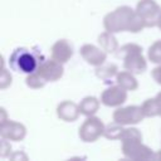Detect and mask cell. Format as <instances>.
I'll return each mask as SVG.
<instances>
[{
  "label": "cell",
  "mask_w": 161,
  "mask_h": 161,
  "mask_svg": "<svg viewBox=\"0 0 161 161\" xmlns=\"http://www.w3.org/2000/svg\"><path fill=\"white\" fill-rule=\"evenodd\" d=\"M103 28L107 31L117 34L122 31L140 33L146 26L136 9H132L128 5H121L104 15Z\"/></svg>",
  "instance_id": "6da1fadb"
},
{
  "label": "cell",
  "mask_w": 161,
  "mask_h": 161,
  "mask_svg": "<svg viewBox=\"0 0 161 161\" xmlns=\"http://www.w3.org/2000/svg\"><path fill=\"white\" fill-rule=\"evenodd\" d=\"M119 141L122 155L128 160L147 161L155 157L153 150L143 143V136L135 126H125Z\"/></svg>",
  "instance_id": "7a4b0ae2"
},
{
  "label": "cell",
  "mask_w": 161,
  "mask_h": 161,
  "mask_svg": "<svg viewBox=\"0 0 161 161\" xmlns=\"http://www.w3.org/2000/svg\"><path fill=\"white\" fill-rule=\"evenodd\" d=\"M43 59L44 58L39 52L25 47H19L11 52L9 57V67L15 72L29 74L38 69Z\"/></svg>",
  "instance_id": "3957f363"
},
{
  "label": "cell",
  "mask_w": 161,
  "mask_h": 161,
  "mask_svg": "<svg viewBox=\"0 0 161 161\" xmlns=\"http://www.w3.org/2000/svg\"><path fill=\"white\" fill-rule=\"evenodd\" d=\"M142 47L136 43H126L118 48L116 55L123 60V68L135 73L142 74L147 69V58L143 55Z\"/></svg>",
  "instance_id": "277c9868"
},
{
  "label": "cell",
  "mask_w": 161,
  "mask_h": 161,
  "mask_svg": "<svg viewBox=\"0 0 161 161\" xmlns=\"http://www.w3.org/2000/svg\"><path fill=\"white\" fill-rule=\"evenodd\" d=\"M106 125L97 116H88L78 128V137L86 143L97 141L104 135Z\"/></svg>",
  "instance_id": "5b68a950"
},
{
  "label": "cell",
  "mask_w": 161,
  "mask_h": 161,
  "mask_svg": "<svg viewBox=\"0 0 161 161\" xmlns=\"http://www.w3.org/2000/svg\"><path fill=\"white\" fill-rule=\"evenodd\" d=\"M143 118H146V117L143 114L141 104L140 106L131 104V106H125V107L119 106L112 113V119L122 126L138 125L143 121Z\"/></svg>",
  "instance_id": "8992f818"
},
{
  "label": "cell",
  "mask_w": 161,
  "mask_h": 161,
  "mask_svg": "<svg viewBox=\"0 0 161 161\" xmlns=\"http://www.w3.org/2000/svg\"><path fill=\"white\" fill-rule=\"evenodd\" d=\"M136 11L142 18L146 28L157 26L158 18L161 15V6L156 0H140L136 4Z\"/></svg>",
  "instance_id": "52a82bcc"
},
{
  "label": "cell",
  "mask_w": 161,
  "mask_h": 161,
  "mask_svg": "<svg viewBox=\"0 0 161 161\" xmlns=\"http://www.w3.org/2000/svg\"><path fill=\"white\" fill-rule=\"evenodd\" d=\"M127 97H128V91L125 89L122 86L116 83L113 86L104 88L101 93L99 99H101V103L103 106L117 108L127 101Z\"/></svg>",
  "instance_id": "ba28073f"
},
{
  "label": "cell",
  "mask_w": 161,
  "mask_h": 161,
  "mask_svg": "<svg viewBox=\"0 0 161 161\" xmlns=\"http://www.w3.org/2000/svg\"><path fill=\"white\" fill-rule=\"evenodd\" d=\"M64 64L55 60L54 58L43 59L36 69V72L47 80V82H57L64 74Z\"/></svg>",
  "instance_id": "9c48e42d"
},
{
  "label": "cell",
  "mask_w": 161,
  "mask_h": 161,
  "mask_svg": "<svg viewBox=\"0 0 161 161\" xmlns=\"http://www.w3.org/2000/svg\"><path fill=\"white\" fill-rule=\"evenodd\" d=\"M79 54L83 58V60L92 67H98L103 64L107 60V55H108L99 45H94L89 43H86L80 47Z\"/></svg>",
  "instance_id": "30bf717a"
},
{
  "label": "cell",
  "mask_w": 161,
  "mask_h": 161,
  "mask_svg": "<svg viewBox=\"0 0 161 161\" xmlns=\"http://www.w3.org/2000/svg\"><path fill=\"white\" fill-rule=\"evenodd\" d=\"M0 136L1 138H6L9 141H23L26 136V127L18 121L8 119L0 123Z\"/></svg>",
  "instance_id": "8fae6325"
},
{
  "label": "cell",
  "mask_w": 161,
  "mask_h": 161,
  "mask_svg": "<svg viewBox=\"0 0 161 161\" xmlns=\"http://www.w3.org/2000/svg\"><path fill=\"white\" fill-rule=\"evenodd\" d=\"M55 111H57L58 118L64 122H74L80 116L79 104L73 101H69V99H65V101H62L60 103H58Z\"/></svg>",
  "instance_id": "7c38bea8"
},
{
  "label": "cell",
  "mask_w": 161,
  "mask_h": 161,
  "mask_svg": "<svg viewBox=\"0 0 161 161\" xmlns=\"http://www.w3.org/2000/svg\"><path fill=\"white\" fill-rule=\"evenodd\" d=\"M73 45L67 39H58L50 48V55L55 60L65 64L73 57Z\"/></svg>",
  "instance_id": "4fadbf2b"
},
{
  "label": "cell",
  "mask_w": 161,
  "mask_h": 161,
  "mask_svg": "<svg viewBox=\"0 0 161 161\" xmlns=\"http://www.w3.org/2000/svg\"><path fill=\"white\" fill-rule=\"evenodd\" d=\"M97 42H98V45L107 54H116V52L119 48V44H118V40H117L114 33H111V31H107V30L102 31L98 35Z\"/></svg>",
  "instance_id": "5bb4252c"
},
{
  "label": "cell",
  "mask_w": 161,
  "mask_h": 161,
  "mask_svg": "<svg viewBox=\"0 0 161 161\" xmlns=\"http://www.w3.org/2000/svg\"><path fill=\"white\" fill-rule=\"evenodd\" d=\"M116 83L122 86L125 89H127L128 92H133L138 88V80L136 78V74L125 69V70H119L114 78Z\"/></svg>",
  "instance_id": "9a60e30c"
},
{
  "label": "cell",
  "mask_w": 161,
  "mask_h": 161,
  "mask_svg": "<svg viewBox=\"0 0 161 161\" xmlns=\"http://www.w3.org/2000/svg\"><path fill=\"white\" fill-rule=\"evenodd\" d=\"M79 104V111L80 114L88 117V116H94L101 106V99H98L94 96H86L82 98V101L78 103Z\"/></svg>",
  "instance_id": "2e32d148"
},
{
  "label": "cell",
  "mask_w": 161,
  "mask_h": 161,
  "mask_svg": "<svg viewBox=\"0 0 161 161\" xmlns=\"http://www.w3.org/2000/svg\"><path fill=\"white\" fill-rule=\"evenodd\" d=\"M118 72L119 70H118L117 64H114V63H106V62L103 64L96 67V70H94L96 77H98L99 79H104V80L111 79V78H116Z\"/></svg>",
  "instance_id": "e0dca14e"
},
{
  "label": "cell",
  "mask_w": 161,
  "mask_h": 161,
  "mask_svg": "<svg viewBox=\"0 0 161 161\" xmlns=\"http://www.w3.org/2000/svg\"><path fill=\"white\" fill-rule=\"evenodd\" d=\"M48 82L35 70L33 73H29L26 74V78H25V84L26 87H29L30 89H40L43 88Z\"/></svg>",
  "instance_id": "ac0fdd59"
},
{
  "label": "cell",
  "mask_w": 161,
  "mask_h": 161,
  "mask_svg": "<svg viewBox=\"0 0 161 161\" xmlns=\"http://www.w3.org/2000/svg\"><path fill=\"white\" fill-rule=\"evenodd\" d=\"M147 59L153 64H161V39L155 40L147 49Z\"/></svg>",
  "instance_id": "d6986e66"
},
{
  "label": "cell",
  "mask_w": 161,
  "mask_h": 161,
  "mask_svg": "<svg viewBox=\"0 0 161 161\" xmlns=\"http://www.w3.org/2000/svg\"><path fill=\"white\" fill-rule=\"evenodd\" d=\"M125 130V126L117 123V122H112L109 125L106 126V130H104V137L107 140H119L121 136H122V132Z\"/></svg>",
  "instance_id": "ffe728a7"
},
{
  "label": "cell",
  "mask_w": 161,
  "mask_h": 161,
  "mask_svg": "<svg viewBox=\"0 0 161 161\" xmlns=\"http://www.w3.org/2000/svg\"><path fill=\"white\" fill-rule=\"evenodd\" d=\"M141 107H142V111H143V114H145L146 118H151V117L158 116V109H157V103H156L155 97L145 99L142 102Z\"/></svg>",
  "instance_id": "44dd1931"
},
{
  "label": "cell",
  "mask_w": 161,
  "mask_h": 161,
  "mask_svg": "<svg viewBox=\"0 0 161 161\" xmlns=\"http://www.w3.org/2000/svg\"><path fill=\"white\" fill-rule=\"evenodd\" d=\"M1 58H3V62H1V74H0V89H6L8 87L11 86L13 75H11L10 70H8L5 68L4 57H1Z\"/></svg>",
  "instance_id": "7402d4cb"
},
{
  "label": "cell",
  "mask_w": 161,
  "mask_h": 161,
  "mask_svg": "<svg viewBox=\"0 0 161 161\" xmlns=\"http://www.w3.org/2000/svg\"><path fill=\"white\" fill-rule=\"evenodd\" d=\"M11 155V143L6 138H1V146H0V156L3 158L10 157Z\"/></svg>",
  "instance_id": "603a6c76"
},
{
  "label": "cell",
  "mask_w": 161,
  "mask_h": 161,
  "mask_svg": "<svg viewBox=\"0 0 161 161\" xmlns=\"http://www.w3.org/2000/svg\"><path fill=\"white\" fill-rule=\"evenodd\" d=\"M151 77L158 86H161V64H156V67L151 70Z\"/></svg>",
  "instance_id": "cb8c5ba5"
},
{
  "label": "cell",
  "mask_w": 161,
  "mask_h": 161,
  "mask_svg": "<svg viewBox=\"0 0 161 161\" xmlns=\"http://www.w3.org/2000/svg\"><path fill=\"white\" fill-rule=\"evenodd\" d=\"M156 103H157V109H158V117H161V91L155 96Z\"/></svg>",
  "instance_id": "d4e9b609"
},
{
  "label": "cell",
  "mask_w": 161,
  "mask_h": 161,
  "mask_svg": "<svg viewBox=\"0 0 161 161\" xmlns=\"http://www.w3.org/2000/svg\"><path fill=\"white\" fill-rule=\"evenodd\" d=\"M0 113H1L0 123H3V122H5V121H8V119H9V118H8V114H6V109H5L4 107H1V108H0Z\"/></svg>",
  "instance_id": "484cf974"
},
{
  "label": "cell",
  "mask_w": 161,
  "mask_h": 161,
  "mask_svg": "<svg viewBox=\"0 0 161 161\" xmlns=\"http://www.w3.org/2000/svg\"><path fill=\"white\" fill-rule=\"evenodd\" d=\"M157 28L161 30V15H160V18H158V21H157Z\"/></svg>",
  "instance_id": "4316f807"
}]
</instances>
